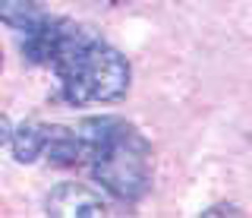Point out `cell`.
Listing matches in <instances>:
<instances>
[{
    "mask_svg": "<svg viewBox=\"0 0 252 218\" xmlns=\"http://www.w3.org/2000/svg\"><path fill=\"white\" fill-rule=\"evenodd\" d=\"M92 177L114 199L139 202L152 186V149L132 123L120 117H89L76 130Z\"/></svg>",
    "mask_w": 252,
    "mask_h": 218,
    "instance_id": "cell-2",
    "label": "cell"
},
{
    "mask_svg": "<svg viewBox=\"0 0 252 218\" xmlns=\"http://www.w3.org/2000/svg\"><path fill=\"white\" fill-rule=\"evenodd\" d=\"M19 48L29 64L51 67L57 73L60 95L73 108L110 105L129 92V60L73 19L44 16L22 32Z\"/></svg>",
    "mask_w": 252,
    "mask_h": 218,
    "instance_id": "cell-1",
    "label": "cell"
},
{
    "mask_svg": "<svg viewBox=\"0 0 252 218\" xmlns=\"http://www.w3.org/2000/svg\"><path fill=\"white\" fill-rule=\"evenodd\" d=\"M41 155H47L54 168H73L79 165L82 158V149H79V136L76 130H66V127H44V149Z\"/></svg>",
    "mask_w": 252,
    "mask_h": 218,
    "instance_id": "cell-4",
    "label": "cell"
},
{
    "mask_svg": "<svg viewBox=\"0 0 252 218\" xmlns=\"http://www.w3.org/2000/svg\"><path fill=\"white\" fill-rule=\"evenodd\" d=\"M44 16V0H0V19L19 32L38 26Z\"/></svg>",
    "mask_w": 252,
    "mask_h": 218,
    "instance_id": "cell-6",
    "label": "cell"
},
{
    "mask_svg": "<svg viewBox=\"0 0 252 218\" xmlns=\"http://www.w3.org/2000/svg\"><path fill=\"white\" fill-rule=\"evenodd\" d=\"M44 209L54 218H101L107 212V202L101 199V193H94L82 183H60L47 196Z\"/></svg>",
    "mask_w": 252,
    "mask_h": 218,
    "instance_id": "cell-3",
    "label": "cell"
},
{
    "mask_svg": "<svg viewBox=\"0 0 252 218\" xmlns=\"http://www.w3.org/2000/svg\"><path fill=\"white\" fill-rule=\"evenodd\" d=\"M0 73H3V48H0Z\"/></svg>",
    "mask_w": 252,
    "mask_h": 218,
    "instance_id": "cell-9",
    "label": "cell"
},
{
    "mask_svg": "<svg viewBox=\"0 0 252 218\" xmlns=\"http://www.w3.org/2000/svg\"><path fill=\"white\" fill-rule=\"evenodd\" d=\"M10 133H13V123L6 114H0V145H6L10 143Z\"/></svg>",
    "mask_w": 252,
    "mask_h": 218,
    "instance_id": "cell-8",
    "label": "cell"
},
{
    "mask_svg": "<svg viewBox=\"0 0 252 218\" xmlns=\"http://www.w3.org/2000/svg\"><path fill=\"white\" fill-rule=\"evenodd\" d=\"M202 215H205V218H211V215H243V212H240L236 206H211V209H205Z\"/></svg>",
    "mask_w": 252,
    "mask_h": 218,
    "instance_id": "cell-7",
    "label": "cell"
},
{
    "mask_svg": "<svg viewBox=\"0 0 252 218\" xmlns=\"http://www.w3.org/2000/svg\"><path fill=\"white\" fill-rule=\"evenodd\" d=\"M10 145H13V158L19 165H32V161L41 158V149H44V127L41 123H22L19 130L10 133Z\"/></svg>",
    "mask_w": 252,
    "mask_h": 218,
    "instance_id": "cell-5",
    "label": "cell"
}]
</instances>
